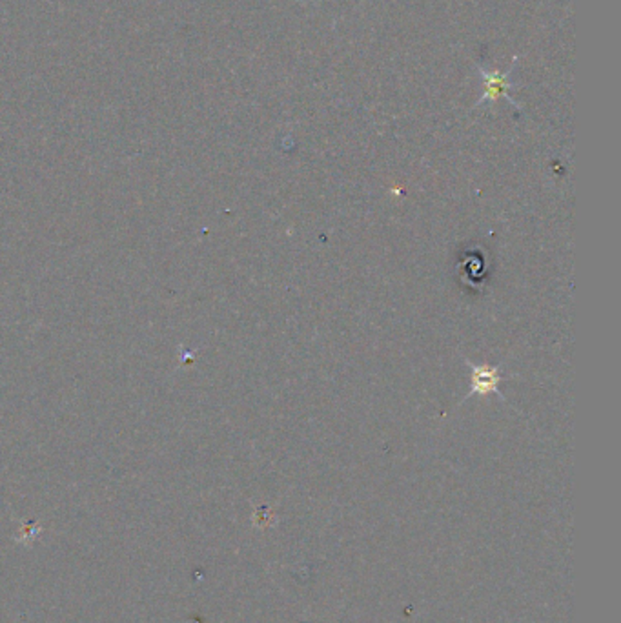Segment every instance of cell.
Masks as SVG:
<instances>
[{"label": "cell", "instance_id": "cell-2", "mask_svg": "<svg viewBox=\"0 0 621 623\" xmlns=\"http://www.w3.org/2000/svg\"><path fill=\"white\" fill-rule=\"evenodd\" d=\"M482 76H483L485 93H483V97L476 102V106H482V104H485V102H496L498 99L505 97V100H508L510 104H514L518 109H521L520 104H516V100H513V97L508 95V90L513 88V84L508 83L510 71L499 73V71H489V69H483V68H482Z\"/></svg>", "mask_w": 621, "mask_h": 623}, {"label": "cell", "instance_id": "cell-1", "mask_svg": "<svg viewBox=\"0 0 621 623\" xmlns=\"http://www.w3.org/2000/svg\"><path fill=\"white\" fill-rule=\"evenodd\" d=\"M465 363L470 366V371H472V390L466 394V399H470L472 395H489V394H498L499 399L505 403V395L501 394L499 390V383L503 381V376L499 372L501 369V364L498 366H489V364H474L472 361L465 359Z\"/></svg>", "mask_w": 621, "mask_h": 623}]
</instances>
